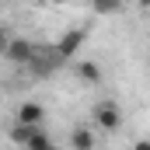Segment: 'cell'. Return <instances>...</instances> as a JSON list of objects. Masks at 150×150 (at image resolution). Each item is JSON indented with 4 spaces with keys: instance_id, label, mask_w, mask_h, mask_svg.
<instances>
[{
    "instance_id": "6da1fadb",
    "label": "cell",
    "mask_w": 150,
    "mask_h": 150,
    "mask_svg": "<svg viewBox=\"0 0 150 150\" xmlns=\"http://www.w3.org/2000/svg\"><path fill=\"white\" fill-rule=\"evenodd\" d=\"M11 140H14L21 150H35V147L52 143V140L45 136V129H42V126H14V129H11Z\"/></svg>"
},
{
    "instance_id": "7a4b0ae2",
    "label": "cell",
    "mask_w": 150,
    "mask_h": 150,
    "mask_svg": "<svg viewBox=\"0 0 150 150\" xmlns=\"http://www.w3.org/2000/svg\"><path fill=\"white\" fill-rule=\"evenodd\" d=\"M84 42H87V28H70L67 35H63L59 42H56V45H52V56H56V59L63 63V59L77 56V49H80Z\"/></svg>"
},
{
    "instance_id": "3957f363",
    "label": "cell",
    "mask_w": 150,
    "mask_h": 150,
    "mask_svg": "<svg viewBox=\"0 0 150 150\" xmlns=\"http://www.w3.org/2000/svg\"><path fill=\"white\" fill-rule=\"evenodd\" d=\"M4 56L14 59V63H28V67H32L38 59V45H32L28 38H11V42L4 45Z\"/></svg>"
},
{
    "instance_id": "277c9868",
    "label": "cell",
    "mask_w": 150,
    "mask_h": 150,
    "mask_svg": "<svg viewBox=\"0 0 150 150\" xmlns=\"http://www.w3.org/2000/svg\"><path fill=\"white\" fill-rule=\"evenodd\" d=\"M94 119H98V126L108 129V133H115V129L122 126V112H119L115 101H98V105H94Z\"/></svg>"
},
{
    "instance_id": "5b68a950",
    "label": "cell",
    "mask_w": 150,
    "mask_h": 150,
    "mask_svg": "<svg viewBox=\"0 0 150 150\" xmlns=\"http://www.w3.org/2000/svg\"><path fill=\"white\" fill-rule=\"evenodd\" d=\"M42 115H45V108L38 101H25L18 108V126H42Z\"/></svg>"
},
{
    "instance_id": "8992f818",
    "label": "cell",
    "mask_w": 150,
    "mask_h": 150,
    "mask_svg": "<svg viewBox=\"0 0 150 150\" xmlns=\"http://www.w3.org/2000/svg\"><path fill=\"white\" fill-rule=\"evenodd\" d=\"M70 147L74 150H94V133L87 126H77L74 133H70Z\"/></svg>"
},
{
    "instance_id": "52a82bcc",
    "label": "cell",
    "mask_w": 150,
    "mask_h": 150,
    "mask_svg": "<svg viewBox=\"0 0 150 150\" xmlns=\"http://www.w3.org/2000/svg\"><path fill=\"white\" fill-rule=\"evenodd\" d=\"M77 77H80V80H87V84H98V80H101V70H98V63L80 59V63H77Z\"/></svg>"
},
{
    "instance_id": "ba28073f",
    "label": "cell",
    "mask_w": 150,
    "mask_h": 150,
    "mask_svg": "<svg viewBox=\"0 0 150 150\" xmlns=\"http://www.w3.org/2000/svg\"><path fill=\"white\" fill-rule=\"evenodd\" d=\"M94 11H101V14H108V11H119V4H98Z\"/></svg>"
},
{
    "instance_id": "9c48e42d",
    "label": "cell",
    "mask_w": 150,
    "mask_h": 150,
    "mask_svg": "<svg viewBox=\"0 0 150 150\" xmlns=\"http://www.w3.org/2000/svg\"><path fill=\"white\" fill-rule=\"evenodd\" d=\"M133 150H150V140H140V143H136Z\"/></svg>"
},
{
    "instance_id": "30bf717a",
    "label": "cell",
    "mask_w": 150,
    "mask_h": 150,
    "mask_svg": "<svg viewBox=\"0 0 150 150\" xmlns=\"http://www.w3.org/2000/svg\"><path fill=\"white\" fill-rule=\"evenodd\" d=\"M35 150H59L56 143H45V147H35Z\"/></svg>"
}]
</instances>
